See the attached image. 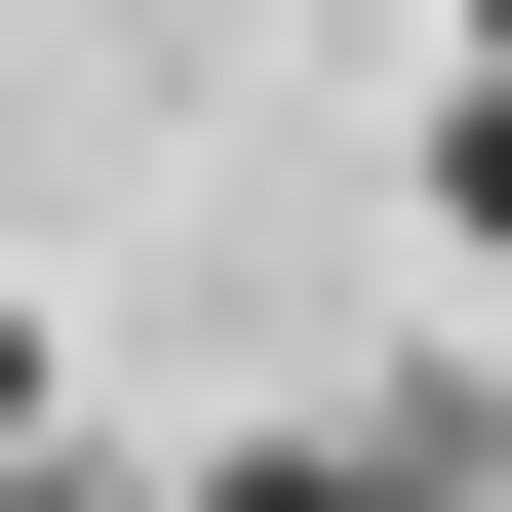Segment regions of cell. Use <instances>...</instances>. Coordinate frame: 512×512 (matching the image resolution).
Masks as SVG:
<instances>
[{
    "mask_svg": "<svg viewBox=\"0 0 512 512\" xmlns=\"http://www.w3.org/2000/svg\"><path fill=\"white\" fill-rule=\"evenodd\" d=\"M197 512H473V434H276V473H197Z\"/></svg>",
    "mask_w": 512,
    "mask_h": 512,
    "instance_id": "6da1fadb",
    "label": "cell"
},
{
    "mask_svg": "<svg viewBox=\"0 0 512 512\" xmlns=\"http://www.w3.org/2000/svg\"><path fill=\"white\" fill-rule=\"evenodd\" d=\"M473 158H512V0H473Z\"/></svg>",
    "mask_w": 512,
    "mask_h": 512,
    "instance_id": "7a4b0ae2",
    "label": "cell"
},
{
    "mask_svg": "<svg viewBox=\"0 0 512 512\" xmlns=\"http://www.w3.org/2000/svg\"><path fill=\"white\" fill-rule=\"evenodd\" d=\"M0 434H40V316H0Z\"/></svg>",
    "mask_w": 512,
    "mask_h": 512,
    "instance_id": "3957f363",
    "label": "cell"
},
{
    "mask_svg": "<svg viewBox=\"0 0 512 512\" xmlns=\"http://www.w3.org/2000/svg\"><path fill=\"white\" fill-rule=\"evenodd\" d=\"M473 473H512V394H473Z\"/></svg>",
    "mask_w": 512,
    "mask_h": 512,
    "instance_id": "277c9868",
    "label": "cell"
}]
</instances>
